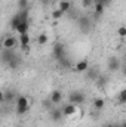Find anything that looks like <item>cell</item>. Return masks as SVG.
<instances>
[{
	"label": "cell",
	"mask_w": 126,
	"mask_h": 127,
	"mask_svg": "<svg viewBox=\"0 0 126 127\" xmlns=\"http://www.w3.org/2000/svg\"><path fill=\"white\" fill-rule=\"evenodd\" d=\"M49 100L52 102V105H58L61 100H63V93L60 92V90H54L51 96H49Z\"/></svg>",
	"instance_id": "13"
},
{
	"label": "cell",
	"mask_w": 126,
	"mask_h": 127,
	"mask_svg": "<svg viewBox=\"0 0 126 127\" xmlns=\"http://www.w3.org/2000/svg\"><path fill=\"white\" fill-rule=\"evenodd\" d=\"M82 6L85 9H89V7L94 6V0H82Z\"/></svg>",
	"instance_id": "25"
},
{
	"label": "cell",
	"mask_w": 126,
	"mask_h": 127,
	"mask_svg": "<svg viewBox=\"0 0 126 127\" xmlns=\"http://www.w3.org/2000/svg\"><path fill=\"white\" fill-rule=\"evenodd\" d=\"M18 41H19V46H28V44H31V37H30L28 32H25V34H19Z\"/></svg>",
	"instance_id": "14"
},
{
	"label": "cell",
	"mask_w": 126,
	"mask_h": 127,
	"mask_svg": "<svg viewBox=\"0 0 126 127\" xmlns=\"http://www.w3.org/2000/svg\"><path fill=\"white\" fill-rule=\"evenodd\" d=\"M113 127H126V123H120V124H117V123H114Z\"/></svg>",
	"instance_id": "30"
},
{
	"label": "cell",
	"mask_w": 126,
	"mask_h": 127,
	"mask_svg": "<svg viewBox=\"0 0 126 127\" xmlns=\"http://www.w3.org/2000/svg\"><path fill=\"white\" fill-rule=\"evenodd\" d=\"M117 34L120 35V38H125L126 37V28L122 25V27H119V30H117Z\"/></svg>",
	"instance_id": "27"
},
{
	"label": "cell",
	"mask_w": 126,
	"mask_h": 127,
	"mask_svg": "<svg viewBox=\"0 0 126 127\" xmlns=\"http://www.w3.org/2000/svg\"><path fill=\"white\" fill-rule=\"evenodd\" d=\"M15 103H16V114L18 115H24V114L28 112V109H30V100H28L27 96H24V95L16 96Z\"/></svg>",
	"instance_id": "2"
},
{
	"label": "cell",
	"mask_w": 126,
	"mask_h": 127,
	"mask_svg": "<svg viewBox=\"0 0 126 127\" xmlns=\"http://www.w3.org/2000/svg\"><path fill=\"white\" fill-rule=\"evenodd\" d=\"M16 44H18V38H15L13 35H7L1 41V49H12V50H15Z\"/></svg>",
	"instance_id": "7"
},
{
	"label": "cell",
	"mask_w": 126,
	"mask_h": 127,
	"mask_svg": "<svg viewBox=\"0 0 126 127\" xmlns=\"http://www.w3.org/2000/svg\"><path fill=\"white\" fill-rule=\"evenodd\" d=\"M94 15L95 16H102L104 15V12H105V7L102 6V4H98V3H94Z\"/></svg>",
	"instance_id": "19"
},
{
	"label": "cell",
	"mask_w": 126,
	"mask_h": 127,
	"mask_svg": "<svg viewBox=\"0 0 126 127\" xmlns=\"http://www.w3.org/2000/svg\"><path fill=\"white\" fill-rule=\"evenodd\" d=\"M4 102V95H3V92L0 90V103H3Z\"/></svg>",
	"instance_id": "31"
},
{
	"label": "cell",
	"mask_w": 126,
	"mask_h": 127,
	"mask_svg": "<svg viewBox=\"0 0 126 127\" xmlns=\"http://www.w3.org/2000/svg\"><path fill=\"white\" fill-rule=\"evenodd\" d=\"M92 105H94V108L96 111H102L104 106H105V99H102V97H95L94 102H92Z\"/></svg>",
	"instance_id": "15"
},
{
	"label": "cell",
	"mask_w": 126,
	"mask_h": 127,
	"mask_svg": "<svg viewBox=\"0 0 126 127\" xmlns=\"http://www.w3.org/2000/svg\"><path fill=\"white\" fill-rule=\"evenodd\" d=\"M58 9L63 10L64 13H67V12L71 9V3H70L68 0H61V1L58 3Z\"/></svg>",
	"instance_id": "18"
},
{
	"label": "cell",
	"mask_w": 126,
	"mask_h": 127,
	"mask_svg": "<svg viewBox=\"0 0 126 127\" xmlns=\"http://www.w3.org/2000/svg\"><path fill=\"white\" fill-rule=\"evenodd\" d=\"M48 40H49V37H48V34H45V32H42V34L37 35V43H39V44H46Z\"/></svg>",
	"instance_id": "20"
},
{
	"label": "cell",
	"mask_w": 126,
	"mask_h": 127,
	"mask_svg": "<svg viewBox=\"0 0 126 127\" xmlns=\"http://www.w3.org/2000/svg\"><path fill=\"white\" fill-rule=\"evenodd\" d=\"M49 115H51V120L52 121H55V123H60L61 120H63V111L61 109H58V108H51L49 109Z\"/></svg>",
	"instance_id": "9"
},
{
	"label": "cell",
	"mask_w": 126,
	"mask_h": 127,
	"mask_svg": "<svg viewBox=\"0 0 126 127\" xmlns=\"http://www.w3.org/2000/svg\"><path fill=\"white\" fill-rule=\"evenodd\" d=\"M61 111H63V115H67V117H71V115H74V114L77 112V106L68 102V103H67V105H65V106L63 108V109H61Z\"/></svg>",
	"instance_id": "10"
},
{
	"label": "cell",
	"mask_w": 126,
	"mask_h": 127,
	"mask_svg": "<svg viewBox=\"0 0 126 127\" xmlns=\"http://www.w3.org/2000/svg\"><path fill=\"white\" fill-rule=\"evenodd\" d=\"M52 56L57 61H60V59H63L64 56H67V49H65V46H64L63 43L57 41L54 44V47H52Z\"/></svg>",
	"instance_id": "4"
},
{
	"label": "cell",
	"mask_w": 126,
	"mask_h": 127,
	"mask_svg": "<svg viewBox=\"0 0 126 127\" xmlns=\"http://www.w3.org/2000/svg\"><path fill=\"white\" fill-rule=\"evenodd\" d=\"M19 65H21V59H19L18 55H15V56L12 58V61L7 64V68H10V69H18Z\"/></svg>",
	"instance_id": "16"
},
{
	"label": "cell",
	"mask_w": 126,
	"mask_h": 127,
	"mask_svg": "<svg viewBox=\"0 0 126 127\" xmlns=\"http://www.w3.org/2000/svg\"><path fill=\"white\" fill-rule=\"evenodd\" d=\"M28 30H30V19H27V21H22V22H19L15 31L18 32V34H25V32H28Z\"/></svg>",
	"instance_id": "11"
},
{
	"label": "cell",
	"mask_w": 126,
	"mask_h": 127,
	"mask_svg": "<svg viewBox=\"0 0 126 127\" xmlns=\"http://www.w3.org/2000/svg\"><path fill=\"white\" fill-rule=\"evenodd\" d=\"M22 9H30L28 0H18V10H22Z\"/></svg>",
	"instance_id": "21"
},
{
	"label": "cell",
	"mask_w": 126,
	"mask_h": 127,
	"mask_svg": "<svg viewBox=\"0 0 126 127\" xmlns=\"http://www.w3.org/2000/svg\"><path fill=\"white\" fill-rule=\"evenodd\" d=\"M94 3L102 4L104 7H107V6H110V4H111V0H94Z\"/></svg>",
	"instance_id": "26"
},
{
	"label": "cell",
	"mask_w": 126,
	"mask_h": 127,
	"mask_svg": "<svg viewBox=\"0 0 126 127\" xmlns=\"http://www.w3.org/2000/svg\"><path fill=\"white\" fill-rule=\"evenodd\" d=\"M74 69H76L77 72H85V71H88V69H89V61H88V59H82V61H79V62L76 64Z\"/></svg>",
	"instance_id": "12"
},
{
	"label": "cell",
	"mask_w": 126,
	"mask_h": 127,
	"mask_svg": "<svg viewBox=\"0 0 126 127\" xmlns=\"http://www.w3.org/2000/svg\"><path fill=\"white\" fill-rule=\"evenodd\" d=\"M119 103L120 105H125L126 103V90H120V93H119Z\"/></svg>",
	"instance_id": "24"
},
{
	"label": "cell",
	"mask_w": 126,
	"mask_h": 127,
	"mask_svg": "<svg viewBox=\"0 0 126 127\" xmlns=\"http://www.w3.org/2000/svg\"><path fill=\"white\" fill-rule=\"evenodd\" d=\"M85 93L83 92H79V90H73L70 95H68V102L70 103H73V105H82L83 102H85Z\"/></svg>",
	"instance_id": "5"
},
{
	"label": "cell",
	"mask_w": 126,
	"mask_h": 127,
	"mask_svg": "<svg viewBox=\"0 0 126 127\" xmlns=\"http://www.w3.org/2000/svg\"><path fill=\"white\" fill-rule=\"evenodd\" d=\"M42 105H43V106H45L46 109H51V108L54 106V105H52V102H51L49 99H46V100H43V102H42Z\"/></svg>",
	"instance_id": "28"
},
{
	"label": "cell",
	"mask_w": 126,
	"mask_h": 127,
	"mask_svg": "<svg viewBox=\"0 0 126 127\" xmlns=\"http://www.w3.org/2000/svg\"><path fill=\"white\" fill-rule=\"evenodd\" d=\"M58 62H60V65H61L63 68H70V66H71V61H70L67 56H64L63 59H60Z\"/></svg>",
	"instance_id": "22"
},
{
	"label": "cell",
	"mask_w": 126,
	"mask_h": 127,
	"mask_svg": "<svg viewBox=\"0 0 126 127\" xmlns=\"http://www.w3.org/2000/svg\"><path fill=\"white\" fill-rule=\"evenodd\" d=\"M19 47H21V50H24V52H28V50H30V44H28V46H19Z\"/></svg>",
	"instance_id": "29"
},
{
	"label": "cell",
	"mask_w": 126,
	"mask_h": 127,
	"mask_svg": "<svg viewBox=\"0 0 126 127\" xmlns=\"http://www.w3.org/2000/svg\"><path fill=\"white\" fill-rule=\"evenodd\" d=\"M113 124H114V123H105V124H102L101 127H113Z\"/></svg>",
	"instance_id": "32"
},
{
	"label": "cell",
	"mask_w": 126,
	"mask_h": 127,
	"mask_svg": "<svg viewBox=\"0 0 126 127\" xmlns=\"http://www.w3.org/2000/svg\"><path fill=\"white\" fill-rule=\"evenodd\" d=\"M64 15H65V13H64L63 10H60V9H54V10H52V18H54V19H61Z\"/></svg>",
	"instance_id": "23"
},
{
	"label": "cell",
	"mask_w": 126,
	"mask_h": 127,
	"mask_svg": "<svg viewBox=\"0 0 126 127\" xmlns=\"http://www.w3.org/2000/svg\"><path fill=\"white\" fill-rule=\"evenodd\" d=\"M107 66H108V69H110L111 72H116V71L120 69L122 61H120L117 56H111V58H108V61H107Z\"/></svg>",
	"instance_id": "8"
},
{
	"label": "cell",
	"mask_w": 126,
	"mask_h": 127,
	"mask_svg": "<svg viewBox=\"0 0 126 127\" xmlns=\"http://www.w3.org/2000/svg\"><path fill=\"white\" fill-rule=\"evenodd\" d=\"M76 21H77V25H79V28H80L82 32H88L91 30V27H92V21L86 15H79Z\"/></svg>",
	"instance_id": "3"
},
{
	"label": "cell",
	"mask_w": 126,
	"mask_h": 127,
	"mask_svg": "<svg viewBox=\"0 0 126 127\" xmlns=\"http://www.w3.org/2000/svg\"><path fill=\"white\" fill-rule=\"evenodd\" d=\"M3 95H4V102H13L16 99V93L12 89H7L6 92H3Z\"/></svg>",
	"instance_id": "17"
},
{
	"label": "cell",
	"mask_w": 126,
	"mask_h": 127,
	"mask_svg": "<svg viewBox=\"0 0 126 127\" xmlns=\"http://www.w3.org/2000/svg\"><path fill=\"white\" fill-rule=\"evenodd\" d=\"M16 53H15V50H12V49H1V52H0V62L4 64V65H7V64L12 61V58L15 56Z\"/></svg>",
	"instance_id": "6"
},
{
	"label": "cell",
	"mask_w": 126,
	"mask_h": 127,
	"mask_svg": "<svg viewBox=\"0 0 126 127\" xmlns=\"http://www.w3.org/2000/svg\"><path fill=\"white\" fill-rule=\"evenodd\" d=\"M28 15H30V9H22V10H18V12H16V13L10 18V21H9V27L15 31L19 22L30 19V16H28Z\"/></svg>",
	"instance_id": "1"
}]
</instances>
